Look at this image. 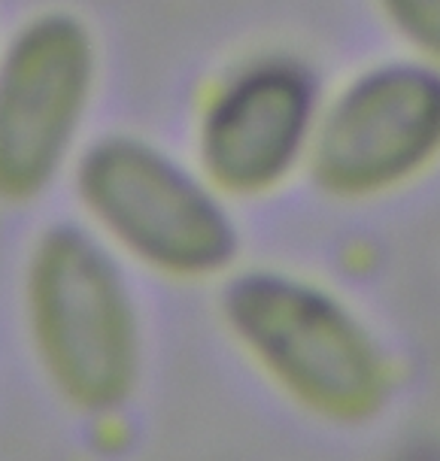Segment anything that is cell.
Returning a JSON list of instances; mask_svg holds the SVG:
<instances>
[{"mask_svg":"<svg viewBox=\"0 0 440 461\" xmlns=\"http://www.w3.org/2000/svg\"><path fill=\"white\" fill-rule=\"evenodd\" d=\"M82 221L124 261L177 283L228 276L240 255L231 201L168 146L137 131L86 140L70 167Z\"/></svg>","mask_w":440,"mask_h":461,"instance_id":"6da1fadb","label":"cell"},{"mask_svg":"<svg viewBox=\"0 0 440 461\" xmlns=\"http://www.w3.org/2000/svg\"><path fill=\"white\" fill-rule=\"evenodd\" d=\"M222 322L243 356L307 413L362 425L389 403L392 365L380 337L316 279L273 267L231 274Z\"/></svg>","mask_w":440,"mask_h":461,"instance_id":"7a4b0ae2","label":"cell"},{"mask_svg":"<svg viewBox=\"0 0 440 461\" xmlns=\"http://www.w3.org/2000/svg\"><path fill=\"white\" fill-rule=\"evenodd\" d=\"M24 325L58 398L113 413L137 392L143 322L124 258L86 221L43 228L24 265Z\"/></svg>","mask_w":440,"mask_h":461,"instance_id":"3957f363","label":"cell"},{"mask_svg":"<svg viewBox=\"0 0 440 461\" xmlns=\"http://www.w3.org/2000/svg\"><path fill=\"white\" fill-rule=\"evenodd\" d=\"M101 46L79 13L40 10L0 43V203H34L86 146Z\"/></svg>","mask_w":440,"mask_h":461,"instance_id":"277c9868","label":"cell"},{"mask_svg":"<svg viewBox=\"0 0 440 461\" xmlns=\"http://www.w3.org/2000/svg\"><path fill=\"white\" fill-rule=\"evenodd\" d=\"M440 161V68L413 55L380 58L322 101L313 185L335 201H373L417 183Z\"/></svg>","mask_w":440,"mask_h":461,"instance_id":"5b68a950","label":"cell"},{"mask_svg":"<svg viewBox=\"0 0 440 461\" xmlns=\"http://www.w3.org/2000/svg\"><path fill=\"white\" fill-rule=\"evenodd\" d=\"M325 88L292 52L237 61L195 115L192 161L228 201L280 192L307 170Z\"/></svg>","mask_w":440,"mask_h":461,"instance_id":"8992f818","label":"cell"},{"mask_svg":"<svg viewBox=\"0 0 440 461\" xmlns=\"http://www.w3.org/2000/svg\"><path fill=\"white\" fill-rule=\"evenodd\" d=\"M407 55L440 68V0H373Z\"/></svg>","mask_w":440,"mask_h":461,"instance_id":"52a82bcc","label":"cell"}]
</instances>
